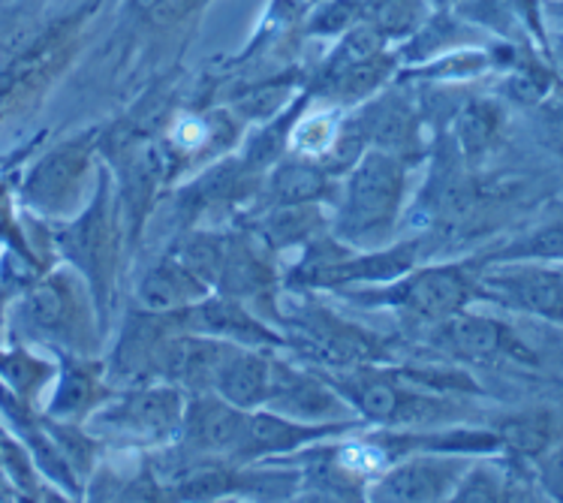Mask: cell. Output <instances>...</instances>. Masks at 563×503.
<instances>
[{
	"mask_svg": "<svg viewBox=\"0 0 563 503\" xmlns=\"http://www.w3.org/2000/svg\"><path fill=\"white\" fill-rule=\"evenodd\" d=\"M483 263L464 260V263L428 265L419 272L395 277L389 284L371 286V289H350V302H362L368 308H391L416 326H438L459 314L476 298Z\"/></svg>",
	"mask_w": 563,
	"mask_h": 503,
	"instance_id": "6da1fadb",
	"label": "cell"
},
{
	"mask_svg": "<svg viewBox=\"0 0 563 503\" xmlns=\"http://www.w3.org/2000/svg\"><path fill=\"white\" fill-rule=\"evenodd\" d=\"M404 190H407V161L377 149L365 151L353 163L346 178L344 203L334 223L338 239L358 248L383 244L401 215Z\"/></svg>",
	"mask_w": 563,
	"mask_h": 503,
	"instance_id": "7a4b0ae2",
	"label": "cell"
},
{
	"mask_svg": "<svg viewBox=\"0 0 563 503\" xmlns=\"http://www.w3.org/2000/svg\"><path fill=\"white\" fill-rule=\"evenodd\" d=\"M79 277L69 269H55L24 286L19 302L12 305V326L19 338L46 343L55 353H85L91 350V308Z\"/></svg>",
	"mask_w": 563,
	"mask_h": 503,
	"instance_id": "3957f363",
	"label": "cell"
},
{
	"mask_svg": "<svg viewBox=\"0 0 563 503\" xmlns=\"http://www.w3.org/2000/svg\"><path fill=\"white\" fill-rule=\"evenodd\" d=\"M55 248L76 272H81L88 293L97 302V308L106 314L109 293H112V277H115V253L118 232L112 220V206H109V175H100L97 196L85 215L69 220L55 236Z\"/></svg>",
	"mask_w": 563,
	"mask_h": 503,
	"instance_id": "277c9868",
	"label": "cell"
},
{
	"mask_svg": "<svg viewBox=\"0 0 563 503\" xmlns=\"http://www.w3.org/2000/svg\"><path fill=\"white\" fill-rule=\"evenodd\" d=\"M280 320L287 322L289 347H296L301 356H308L320 365L332 368H356L371 365L374 359H383V341L358 329L344 317H338L334 310H325L317 302L299 305L296 314H280Z\"/></svg>",
	"mask_w": 563,
	"mask_h": 503,
	"instance_id": "5b68a950",
	"label": "cell"
},
{
	"mask_svg": "<svg viewBox=\"0 0 563 503\" xmlns=\"http://www.w3.org/2000/svg\"><path fill=\"white\" fill-rule=\"evenodd\" d=\"M476 298L537 320L563 322V272L552 263L483 265Z\"/></svg>",
	"mask_w": 563,
	"mask_h": 503,
	"instance_id": "8992f818",
	"label": "cell"
},
{
	"mask_svg": "<svg viewBox=\"0 0 563 503\" xmlns=\"http://www.w3.org/2000/svg\"><path fill=\"white\" fill-rule=\"evenodd\" d=\"M185 392L163 383V386H139L126 392L109 407H100L93 413V425H103L121 440L133 444H166L181 435L185 425Z\"/></svg>",
	"mask_w": 563,
	"mask_h": 503,
	"instance_id": "52a82bcc",
	"label": "cell"
},
{
	"mask_svg": "<svg viewBox=\"0 0 563 503\" xmlns=\"http://www.w3.org/2000/svg\"><path fill=\"white\" fill-rule=\"evenodd\" d=\"M93 133H79L58 142L55 149H48L40 161L31 166L22 182V203L34 215H64L85 182V172L91 166Z\"/></svg>",
	"mask_w": 563,
	"mask_h": 503,
	"instance_id": "ba28073f",
	"label": "cell"
},
{
	"mask_svg": "<svg viewBox=\"0 0 563 503\" xmlns=\"http://www.w3.org/2000/svg\"><path fill=\"white\" fill-rule=\"evenodd\" d=\"M431 343L446 356L464 359V362H521V365H537L533 347L521 341L512 326L485 317V314H471L464 308L452 314L449 320L431 326Z\"/></svg>",
	"mask_w": 563,
	"mask_h": 503,
	"instance_id": "9c48e42d",
	"label": "cell"
},
{
	"mask_svg": "<svg viewBox=\"0 0 563 503\" xmlns=\"http://www.w3.org/2000/svg\"><path fill=\"white\" fill-rule=\"evenodd\" d=\"M467 456L452 452H407L395 464L379 470L368 489L371 501H449L461 473L467 470Z\"/></svg>",
	"mask_w": 563,
	"mask_h": 503,
	"instance_id": "30bf717a",
	"label": "cell"
},
{
	"mask_svg": "<svg viewBox=\"0 0 563 503\" xmlns=\"http://www.w3.org/2000/svg\"><path fill=\"white\" fill-rule=\"evenodd\" d=\"M263 407L296 423H332L344 411V398L325 380V374L320 378L289 362L272 359V378H268Z\"/></svg>",
	"mask_w": 563,
	"mask_h": 503,
	"instance_id": "8fae6325",
	"label": "cell"
},
{
	"mask_svg": "<svg viewBox=\"0 0 563 503\" xmlns=\"http://www.w3.org/2000/svg\"><path fill=\"white\" fill-rule=\"evenodd\" d=\"M235 343L220 341L211 335L190 332V329H175L163 343L161 359H157V378L173 383L181 392H211L218 380L220 365ZM242 347V343H239Z\"/></svg>",
	"mask_w": 563,
	"mask_h": 503,
	"instance_id": "7c38bea8",
	"label": "cell"
},
{
	"mask_svg": "<svg viewBox=\"0 0 563 503\" xmlns=\"http://www.w3.org/2000/svg\"><path fill=\"white\" fill-rule=\"evenodd\" d=\"M181 326L190 332L211 335V338L242 343V347H263L265 350V347H284L287 343L284 335H275L256 317V310L230 296H206L181 308Z\"/></svg>",
	"mask_w": 563,
	"mask_h": 503,
	"instance_id": "4fadbf2b",
	"label": "cell"
},
{
	"mask_svg": "<svg viewBox=\"0 0 563 503\" xmlns=\"http://www.w3.org/2000/svg\"><path fill=\"white\" fill-rule=\"evenodd\" d=\"M244 416L247 411L232 407L230 401H223L214 392H196L194 401H187L185 407V425H181L185 447L199 456L232 458Z\"/></svg>",
	"mask_w": 563,
	"mask_h": 503,
	"instance_id": "5bb4252c",
	"label": "cell"
},
{
	"mask_svg": "<svg viewBox=\"0 0 563 503\" xmlns=\"http://www.w3.org/2000/svg\"><path fill=\"white\" fill-rule=\"evenodd\" d=\"M220 296H230L244 302L247 308L268 310L275 305V289H277V275L272 260L263 251H256V244L244 236L230 239V251L223 260L218 277Z\"/></svg>",
	"mask_w": 563,
	"mask_h": 503,
	"instance_id": "9a60e30c",
	"label": "cell"
},
{
	"mask_svg": "<svg viewBox=\"0 0 563 503\" xmlns=\"http://www.w3.org/2000/svg\"><path fill=\"white\" fill-rule=\"evenodd\" d=\"M358 136L365 139L368 149L386 151L401 161H416L422 154V130H419V114L413 106L404 103L398 97H383L368 112H362L353 121Z\"/></svg>",
	"mask_w": 563,
	"mask_h": 503,
	"instance_id": "2e32d148",
	"label": "cell"
},
{
	"mask_svg": "<svg viewBox=\"0 0 563 503\" xmlns=\"http://www.w3.org/2000/svg\"><path fill=\"white\" fill-rule=\"evenodd\" d=\"M60 356V371H58V386L52 392L48 401V419H58V423H76L81 416H88L100 407L103 398V378H100V368L93 365L91 359H85V353H64Z\"/></svg>",
	"mask_w": 563,
	"mask_h": 503,
	"instance_id": "e0dca14e",
	"label": "cell"
},
{
	"mask_svg": "<svg viewBox=\"0 0 563 503\" xmlns=\"http://www.w3.org/2000/svg\"><path fill=\"white\" fill-rule=\"evenodd\" d=\"M268 378H272V356L263 347H232L227 362L220 365L218 380H214V395L230 401L232 407L242 411H256L265 404L268 392Z\"/></svg>",
	"mask_w": 563,
	"mask_h": 503,
	"instance_id": "ac0fdd59",
	"label": "cell"
},
{
	"mask_svg": "<svg viewBox=\"0 0 563 503\" xmlns=\"http://www.w3.org/2000/svg\"><path fill=\"white\" fill-rule=\"evenodd\" d=\"M492 428L500 437L506 452L525 458V461H537L542 452H549L563 437L561 416L549 407L506 413V416L495 419Z\"/></svg>",
	"mask_w": 563,
	"mask_h": 503,
	"instance_id": "d6986e66",
	"label": "cell"
},
{
	"mask_svg": "<svg viewBox=\"0 0 563 503\" xmlns=\"http://www.w3.org/2000/svg\"><path fill=\"white\" fill-rule=\"evenodd\" d=\"M136 296L139 305L145 310L173 314V310H181L199 302V298H206L208 286L202 281H196L175 256H169V260H163V263L145 272V277L139 281Z\"/></svg>",
	"mask_w": 563,
	"mask_h": 503,
	"instance_id": "ffe728a7",
	"label": "cell"
},
{
	"mask_svg": "<svg viewBox=\"0 0 563 503\" xmlns=\"http://www.w3.org/2000/svg\"><path fill=\"white\" fill-rule=\"evenodd\" d=\"M329 190V170L317 161L277 163L268 175V199L272 206H311Z\"/></svg>",
	"mask_w": 563,
	"mask_h": 503,
	"instance_id": "44dd1931",
	"label": "cell"
},
{
	"mask_svg": "<svg viewBox=\"0 0 563 503\" xmlns=\"http://www.w3.org/2000/svg\"><path fill=\"white\" fill-rule=\"evenodd\" d=\"M455 142L467 161H483L504 136V109L495 100H471L455 114Z\"/></svg>",
	"mask_w": 563,
	"mask_h": 503,
	"instance_id": "7402d4cb",
	"label": "cell"
},
{
	"mask_svg": "<svg viewBox=\"0 0 563 503\" xmlns=\"http://www.w3.org/2000/svg\"><path fill=\"white\" fill-rule=\"evenodd\" d=\"M483 265L495 263H552L563 265V218L545 220L542 227L530 229L518 239L506 241L488 256H479Z\"/></svg>",
	"mask_w": 563,
	"mask_h": 503,
	"instance_id": "603a6c76",
	"label": "cell"
},
{
	"mask_svg": "<svg viewBox=\"0 0 563 503\" xmlns=\"http://www.w3.org/2000/svg\"><path fill=\"white\" fill-rule=\"evenodd\" d=\"M325 227L322 211L317 206H275L260 223V239L268 248H289L305 244Z\"/></svg>",
	"mask_w": 563,
	"mask_h": 503,
	"instance_id": "cb8c5ba5",
	"label": "cell"
},
{
	"mask_svg": "<svg viewBox=\"0 0 563 503\" xmlns=\"http://www.w3.org/2000/svg\"><path fill=\"white\" fill-rule=\"evenodd\" d=\"M55 378V365L46 362L43 356H36L27 347H12L0 350V383L19 398L34 401L36 392Z\"/></svg>",
	"mask_w": 563,
	"mask_h": 503,
	"instance_id": "d4e9b609",
	"label": "cell"
},
{
	"mask_svg": "<svg viewBox=\"0 0 563 503\" xmlns=\"http://www.w3.org/2000/svg\"><path fill=\"white\" fill-rule=\"evenodd\" d=\"M230 239L232 236H220V232H190L181 241V248L175 251V260L185 265L196 281H202L211 289V286H218L220 269L230 251Z\"/></svg>",
	"mask_w": 563,
	"mask_h": 503,
	"instance_id": "484cf974",
	"label": "cell"
},
{
	"mask_svg": "<svg viewBox=\"0 0 563 503\" xmlns=\"http://www.w3.org/2000/svg\"><path fill=\"white\" fill-rule=\"evenodd\" d=\"M338 133H341V127H338V118H334V114H308L299 127L289 130V149H292V154H299V157L322 163L325 161V154L334 149Z\"/></svg>",
	"mask_w": 563,
	"mask_h": 503,
	"instance_id": "4316f807",
	"label": "cell"
},
{
	"mask_svg": "<svg viewBox=\"0 0 563 503\" xmlns=\"http://www.w3.org/2000/svg\"><path fill=\"white\" fill-rule=\"evenodd\" d=\"M365 12L379 34H407L426 15L422 0H368Z\"/></svg>",
	"mask_w": 563,
	"mask_h": 503,
	"instance_id": "83f0119b",
	"label": "cell"
},
{
	"mask_svg": "<svg viewBox=\"0 0 563 503\" xmlns=\"http://www.w3.org/2000/svg\"><path fill=\"white\" fill-rule=\"evenodd\" d=\"M537 482L549 501H563V437L537 458Z\"/></svg>",
	"mask_w": 563,
	"mask_h": 503,
	"instance_id": "f1b7e54d",
	"label": "cell"
},
{
	"mask_svg": "<svg viewBox=\"0 0 563 503\" xmlns=\"http://www.w3.org/2000/svg\"><path fill=\"white\" fill-rule=\"evenodd\" d=\"M0 241H7L15 256H22L24 263H31V248H27V241H24V232L19 227V220H15V208H12V196L10 187L0 182Z\"/></svg>",
	"mask_w": 563,
	"mask_h": 503,
	"instance_id": "f546056e",
	"label": "cell"
},
{
	"mask_svg": "<svg viewBox=\"0 0 563 503\" xmlns=\"http://www.w3.org/2000/svg\"><path fill=\"white\" fill-rule=\"evenodd\" d=\"M169 142L181 154H199V151L208 149L211 142V124L206 118H181L178 124L169 130Z\"/></svg>",
	"mask_w": 563,
	"mask_h": 503,
	"instance_id": "4dcf8cb0",
	"label": "cell"
},
{
	"mask_svg": "<svg viewBox=\"0 0 563 503\" xmlns=\"http://www.w3.org/2000/svg\"><path fill=\"white\" fill-rule=\"evenodd\" d=\"M284 88H260V94H251V97H244L242 109L244 114H251V118H265V114H275L284 103Z\"/></svg>",
	"mask_w": 563,
	"mask_h": 503,
	"instance_id": "1f68e13d",
	"label": "cell"
},
{
	"mask_svg": "<svg viewBox=\"0 0 563 503\" xmlns=\"http://www.w3.org/2000/svg\"><path fill=\"white\" fill-rule=\"evenodd\" d=\"M512 7H516V10L521 12V15H525V22H528L530 28H533V31H537V34L542 36V31H540V10H537V0H512Z\"/></svg>",
	"mask_w": 563,
	"mask_h": 503,
	"instance_id": "d6a6232c",
	"label": "cell"
},
{
	"mask_svg": "<svg viewBox=\"0 0 563 503\" xmlns=\"http://www.w3.org/2000/svg\"><path fill=\"white\" fill-rule=\"evenodd\" d=\"M7 298H10V284L0 277V332H3V322H7V308H10V305H7Z\"/></svg>",
	"mask_w": 563,
	"mask_h": 503,
	"instance_id": "836d02e7",
	"label": "cell"
},
{
	"mask_svg": "<svg viewBox=\"0 0 563 503\" xmlns=\"http://www.w3.org/2000/svg\"><path fill=\"white\" fill-rule=\"evenodd\" d=\"M440 3H464V0H440Z\"/></svg>",
	"mask_w": 563,
	"mask_h": 503,
	"instance_id": "e575fe53",
	"label": "cell"
},
{
	"mask_svg": "<svg viewBox=\"0 0 563 503\" xmlns=\"http://www.w3.org/2000/svg\"><path fill=\"white\" fill-rule=\"evenodd\" d=\"M561 272H563V265H561Z\"/></svg>",
	"mask_w": 563,
	"mask_h": 503,
	"instance_id": "d590c367",
	"label": "cell"
}]
</instances>
